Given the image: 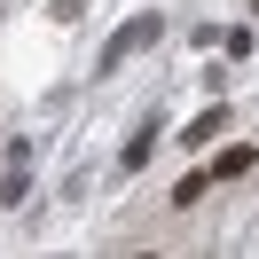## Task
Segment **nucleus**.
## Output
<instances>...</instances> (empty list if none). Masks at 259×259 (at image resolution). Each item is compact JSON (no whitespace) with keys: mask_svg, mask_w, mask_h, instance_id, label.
Returning a JSON list of instances; mask_svg holds the SVG:
<instances>
[{"mask_svg":"<svg viewBox=\"0 0 259 259\" xmlns=\"http://www.w3.org/2000/svg\"><path fill=\"white\" fill-rule=\"evenodd\" d=\"M142 48H157V16H134L126 32L110 39V55H102V63H126V55H142Z\"/></svg>","mask_w":259,"mask_h":259,"instance_id":"f257e3e1","label":"nucleus"},{"mask_svg":"<svg viewBox=\"0 0 259 259\" xmlns=\"http://www.w3.org/2000/svg\"><path fill=\"white\" fill-rule=\"evenodd\" d=\"M251 165H259V149H243V142H228V149H212V165H204V173H212V181H243V173H251Z\"/></svg>","mask_w":259,"mask_h":259,"instance_id":"f03ea898","label":"nucleus"},{"mask_svg":"<svg viewBox=\"0 0 259 259\" xmlns=\"http://www.w3.org/2000/svg\"><path fill=\"white\" fill-rule=\"evenodd\" d=\"M212 134H228V110H204V118H189V134H181V142H212Z\"/></svg>","mask_w":259,"mask_h":259,"instance_id":"7ed1b4c3","label":"nucleus"},{"mask_svg":"<svg viewBox=\"0 0 259 259\" xmlns=\"http://www.w3.org/2000/svg\"><path fill=\"white\" fill-rule=\"evenodd\" d=\"M149 149H157V126H142V134H134V142H126V157H118V165H126V173H134V165H142Z\"/></svg>","mask_w":259,"mask_h":259,"instance_id":"20e7f679","label":"nucleus"}]
</instances>
